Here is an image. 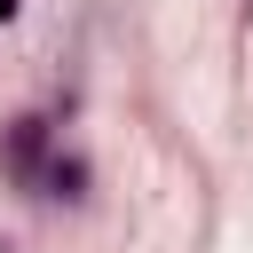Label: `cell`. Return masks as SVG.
<instances>
[{
  "instance_id": "1",
  "label": "cell",
  "mask_w": 253,
  "mask_h": 253,
  "mask_svg": "<svg viewBox=\"0 0 253 253\" xmlns=\"http://www.w3.org/2000/svg\"><path fill=\"white\" fill-rule=\"evenodd\" d=\"M40 150H47V119H16L8 142H0V166H8L24 190H40Z\"/></svg>"
},
{
  "instance_id": "2",
  "label": "cell",
  "mask_w": 253,
  "mask_h": 253,
  "mask_svg": "<svg viewBox=\"0 0 253 253\" xmlns=\"http://www.w3.org/2000/svg\"><path fill=\"white\" fill-rule=\"evenodd\" d=\"M16 16H24V0H0V24H16Z\"/></svg>"
}]
</instances>
